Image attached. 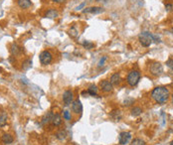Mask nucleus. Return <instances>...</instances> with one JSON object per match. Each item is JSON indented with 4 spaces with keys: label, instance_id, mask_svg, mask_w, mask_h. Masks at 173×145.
<instances>
[{
    "label": "nucleus",
    "instance_id": "f257e3e1",
    "mask_svg": "<svg viewBox=\"0 0 173 145\" xmlns=\"http://www.w3.org/2000/svg\"><path fill=\"white\" fill-rule=\"evenodd\" d=\"M151 96L159 104H164L170 97V92L166 86H157L151 92Z\"/></svg>",
    "mask_w": 173,
    "mask_h": 145
},
{
    "label": "nucleus",
    "instance_id": "f03ea898",
    "mask_svg": "<svg viewBox=\"0 0 173 145\" xmlns=\"http://www.w3.org/2000/svg\"><path fill=\"white\" fill-rule=\"evenodd\" d=\"M138 41L143 47H149L152 44V34L147 31L141 32L138 36Z\"/></svg>",
    "mask_w": 173,
    "mask_h": 145
},
{
    "label": "nucleus",
    "instance_id": "7ed1b4c3",
    "mask_svg": "<svg viewBox=\"0 0 173 145\" xmlns=\"http://www.w3.org/2000/svg\"><path fill=\"white\" fill-rule=\"evenodd\" d=\"M139 80H140V72L138 71H135V70H132L128 72V78H126V80H128V84H130V86H135L137 84H138Z\"/></svg>",
    "mask_w": 173,
    "mask_h": 145
},
{
    "label": "nucleus",
    "instance_id": "20e7f679",
    "mask_svg": "<svg viewBox=\"0 0 173 145\" xmlns=\"http://www.w3.org/2000/svg\"><path fill=\"white\" fill-rule=\"evenodd\" d=\"M39 59H40V62L43 66H47L51 64L52 61H53V55L50 51L45 50V51L41 52V54L39 55Z\"/></svg>",
    "mask_w": 173,
    "mask_h": 145
},
{
    "label": "nucleus",
    "instance_id": "39448f33",
    "mask_svg": "<svg viewBox=\"0 0 173 145\" xmlns=\"http://www.w3.org/2000/svg\"><path fill=\"white\" fill-rule=\"evenodd\" d=\"M149 71H150V74H153L155 76H158L163 72V66L161 65L158 62H155V63L151 64L150 68H149Z\"/></svg>",
    "mask_w": 173,
    "mask_h": 145
},
{
    "label": "nucleus",
    "instance_id": "423d86ee",
    "mask_svg": "<svg viewBox=\"0 0 173 145\" xmlns=\"http://www.w3.org/2000/svg\"><path fill=\"white\" fill-rule=\"evenodd\" d=\"M131 139V133L128 131H124L118 136V142L120 145H126Z\"/></svg>",
    "mask_w": 173,
    "mask_h": 145
},
{
    "label": "nucleus",
    "instance_id": "0eeeda50",
    "mask_svg": "<svg viewBox=\"0 0 173 145\" xmlns=\"http://www.w3.org/2000/svg\"><path fill=\"white\" fill-rule=\"evenodd\" d=\"M63 101L65 103V105L69 106V105L72 104V102L74 101V94H73L72 90H66L63 94Z\"/></svg>",
    "mask_w": 173,
    "mask_h": 145
},
{
    "label": "nucleus",
    "instance_id": "6e6552de",
    "mask_svg": "<svg viewBox=\"0 0 173 145\" xmlns=\"http://www.w3.org/2000/svg\"><path fill=\"white\" fill-rule=\"evenodd\" d=\"M71 105H72L73 112H75L76 114H80V113H82L83 105H82V102H81L80 99H75Z\"/></svg>",
    "mask_w": 173,
    "mask_h": 145
},
{
    "label": "nucleus",
    "instance_id": "1a4fd4ad",
    "mask_svg": "<svg viewBox=\"0 0 173 145\" xmlns=\"http://www.w3.org/2000/svg\"><path fill=\"white\" fill-rule=\"evenodd\" d=\"M100 86H101V90L105 92H112V90H114V86H112V84L110 82V80H107L101 82Z\"/></svg>",
    "mask_w": 173,
    "mask_h": 145
},
{
    "label": "nucleus",
    "instance_id": "9d476101",
    "mask_svg": "<svg viewBox=\"0 0 173 145\" xmlns=\"http://www.w3.org/2000/svg\"><path fill=\"white\" fill-rule=\"evenodd\" d=\"M104 12L103 7H99V6H95V7H89L85 8L83 10V13H91V14H101Z\"/></svg>",
    "mask_w": 173,
    "mask_h": 145
},
{
    "label": "nucleus",
    "instance_id": "9b49d317",
    "mask_svg": "<svg viewBox=\"0 0 173 145\" xmlns=\"http://www.w3.org/2000/svg\"><path fill=\"white\" fill-rule=\"evenodd\" d=\"M17 4L22 9H28L32 6L31 0H17Z\"/></svg>",
    "mask_w": 173,
    "mask_h": 145
},
{
    "label": "nucleus",
    "instance_id": "f8f14e48",
    "mask_svg": "<svg viewBox=\"0 0 173 145\" xmlns=\"http://www.w3.org/2000/svg\"><path fill=\"white\" fill-rule=\"evenodd\" d=\"M10 51H11V54L13 56H18L20 55V54L22 53L23 49L21 47H19L17 44H15V43H13V44L11 45V48H10Z\"/></svg>",
    "mask_w": 173,
    "mask_h": 145
},
{
    "label": "nucleus",
    "instance_id": "ddd939ff",
    "mask_svg": "<svg viewBox=\"0 0 173 145\" xmlns=\"http://www.w3.org/2000/svg\"><path fill=\"white\" fill-rule=\"evenodd\" d=\"M59 16V13L56 9H49L45 14V17L48 19H55Z\"/></svg>",
    "mask_w": 173,
    "mask_h": 145
},
{
    "label": "nucleus",
    "instance_id": "4468645a",
    "mask_svg": "<svg viewBox=\"0 0 173 145\" xmlns=\"http://www.w3.org/2000/svg\"><path fill=\"white\" fill-rule=\"evenodd\" d=\"M52 118H53V113H52V112H47L42 117V120H41V122H42L43 125H48V124L52 122Z\"/></svg>",
    "mask_w": 173,
    "mask_h": 145
},
{
    "label": "nucleus",
    "instance_id": "2eb2a0df",
    "mask_svg": "<svg viewBox=\"0 0 173 145\" xmlns=\"http://www.w3.org/2000/svg\"><path fill=\"white\" fill-rule=\"evenodd\" d=\"M120 80H122V78H120V76L118 72H114V74L110 76V82L112 84V86H118V84H120Z\"/></svg>",
    "mask_w": 173,
    "mask_h": 145
},
{
    "label": "nucleus",
    "instance_id": "dca6fc26",
    "mask_svg": "<svg viewBox=\"0 0 173 145\" xmlns=\"http://www.w3.org/2000/svg\"><path fill=\"white\" fill-rule=\"evenodd\" d=\"M52 124L54 126H60L62 124V117L60 114L56 113V114H53V118H52Z\"/></svg>",
    "mask_w": 173,
    "mask_h": 145
},
{
    "label": "nucleus",
    "instance_id": "f3484780",
    "mask_svg": "<svg viewBox=\"0 0 173 145\" xmlns=\"http://www.w3.org/2000/svg\"><path fill=\"white\" fill-rule=\"evenodd\" d=\"M1 140L4 144H11L14 141L13 137H12L10 134H3L1 137Z\"/></svg>",
    "mask_w": 173,
    "mask_h": 145
},
{
    "label": "nucleus",
    "instance_id": "a211bd4d",
    "mask_svg": "<svg viewBox=\"0 0 173 145\" xmlns=\"http://www.w3.org/2000/svg\"><path fill=\"white\" fill-rule=\"evenodd\" d=\"M88 94H91V96H95L98 94V88L96 84H91V86H89V88H88Z\"/></svg>",
    "mask_w": 173,
    "mask_h": 145
},
{
    "label": "nucleus",
    "instance_id": "6ab92c4d",
    "mask_svg": "<svg viewBox=\"0 0 173 145\" xmlns=\"http://www.w3.org/2000/svg\"><path fill=\"white\" fill-rule=\"evenodd\" d=\"M56 137H57L59 140H61V141L65 140L66 137H67V132H66V130H64V129L59 130V131H58L57 133H56Z\"/></svg>",
    "mask_w": 173,
    "mask_h": 145
},
{
    "label": "nucleus",
    "instance_id": "aec40b11",
    "mask_svg": "<svg viewBox=\"0 0 173 145\" xmlns=\"http://www.w3.org/2000/svg\"><path fill=\"white\" fill-rule=\"evenodd\" d=\"M7 114L6 113H1L0 114V127H4L7 124Z\"/></svg>",
    "mask_w": 173,
    "mask_h": 145
},
{
    "label": "nucleus",
    "instance_id": "412c9836",
    "mask_svg": "<svg viewBox=\"0 0 173 145\" xmlns=\"http://www.w3.org/2000/svg\"><path fill=\"white\" fill-rule=\"evenodd\" d=\"M69 35H70L72 38H77L79 36V31L78 29L76 28L75 26L71 27V29L69 30Z\"/></svg>",
    "mask_w": 173,
    "mask_h": 145
},
{
    "label": "nucleus",
    "instance_id": "4be33fe9",
    "mask_svg": "<svg viewBox=\"0 0 173 145\" xmlns=\"http://www.w3.org/2000/svg\"><path fill=\"white\" fill-rule=\"evenodd\" d=\"M141 113H142V109H141L140 107L135 106L131 109V115H132V116H138V115H140Z\"/></svg>",
    "mask_w": 173,
    "mask_h": 145
},
{
    "label": "nucleus",
    "instance_id": "5701e85b",
    "mask_svg": "<svg viewBox=\"0 0 173 145\" xmlns=\"http://www.w3.org/2000/svg\"><path fill=\"white\" fill-rule=\"evenodd\" d=\"M130 145H147L145 143L144 141H143L142 139H139V138H135V139H133L132 141H131V143Z\"/></svg>",
    "mask_w": 173,
    "mask_h": 145
},
{
    "label": "nucleus",
    "instance_id": "b1692460",
    "mask_svg": "<svg viewBox=\"0 0 173 145\" xmlns=\"http://www.w3.org/2000/svg\"><path fill=\"white\" fill-rule=\"evenodd\" d=\"M31 67H32V61H31V60H26L22 65L23 70H28L30 69Z\"/></svg>",
    "mask_w": 173,
    "mask_h": 145
},
{
    "label": "nucleus",
    "instance_id": "393cba45",
    "mask_svg": "<svg viewBox=\"0 0 173 145\" xmlns=\"http://www.w3.org/2000/svg\"><path fill=\"white\" fill-rule=\"evenodd\" d=\"M83 46H84V48H86L88 50H91L93 49L94 47H95V44L92 42H90V41H84V43H83Z\"/></svg>",
    "mask_w": 173,
    "mask_h": 145
},
{
    "label": "nucleus",
    "instance_id": "a878e982",
    "mask_svg": "<svg viewBox=\"0 0 173 145\" xmlns=\"http://www.w3.org/2000/svg\"><path fill=\"white\" fill-rule=\"evenodd\" d=\"M112 116L114 117L116 120H118V119H120V117H122V113H120V110H114L112 112Z\"/></svg>",
    "mask_w": 173,
    "mask_h": 145
},
{
    "label": "nucleus",
    "instance_id": "bb28decb",
    "mask_svg": "<svg viewBox=\"0 0 173 145\" xmlns=\"http://www.w3.org/2000/svg\"><path fill=\"white\" fill-rule=\"evenodd\" d=\"M63 117L66 119V120H70L71 117H72V116H71V112H70V111H68V110L63 111Z\"/></svg>",
    "mask_w": 173,
    "mask_h": 145
},
{
    "label": "nucleus",
    "instance_id": "cd10ccee",
    "mask_svg": "<svg viewBox=\"0 0 173 145\" xmlns=\"http://www.w3.org/2000/svg\"><path fill=\"white\" fill-rule=\"evenodd\" d=\"M166 66L173 71V58H170V59H168L167 61H166Z\"/></svg>",
    "mask_w": 173,
    "mask_h": 145
},
{
    "label": "nucleus",
    "instance_id": "c85d7f7f",
    "mask_svg": "<svg viewBox=\"0 0 173 145\" xmlns=\"http://www.w3.org/2000/svg\"><path fill=\"white\" fill-rule=\"evenodd\" d=\"M107 59H108V57H106V56H105V57H103V58H102V59L100 60L99 64H98V67H99V68L103 67V66H104V64H105V62L107 61Z\"/></svg>",
    "mask_w": 173,
    "mask_h": 145
},
{
    "label": "nucleus",
    "instance_id": "c756f323",
    "mask_svg": "<svg viewBox=\"0 0 173 145\" xmlns=\"http://www.w3.org/2000/svg\"><path fill=\"white\" fill-rule=\"evenodd\" d=\"M152 41L155 43H160L161 42V40H160V38L157 36V35H153L152 34Z\"/></svg>",
    "mask_w": 173,
    "mask_h": 145
},
{
    "label": "nucleus",
    "instance_id": "7c9ffc66",
    "mask_svg": "<svg viewBox=\"0 0 173 145\" xmlns=\"http://www.w3.org/2000/svg\"><path fill=\"white\" fill-rule=\"evenodd\" d=\"M165 9H166V11H171V10L173 9V4H166L165 5Z\"/></svg>",
    "mask_w": 173,
    "mask_h": 145
},
{
    "label": "nucleus",
    "instance_id": "2f4dec72",
    "mask_svg": "<svg viewBox=\"0 0 173 145\" xmlns=\"http://www.w3.org/2000/svg\"><path fill=\"white\" fill-rule=\"evenodd\" d=\"M132 102H134V99H133V98H128V101H126V100L124 101V105H128H128H130Z\"/></svg>",
    "mask_w": 173,
    "mask_h": 145
},
{
    "label": "nucleus",
    "instance_id": "473e14b6",
    "mask_svg": "<svg viewBox=\"0 0 173 145\" xmlns=\"http://www.w3.org/2000/svg\"><path fill=\"white\" fill-rule=\"evenodd\" d=\"M85 5H86V2H84V3H82V4H81V5H79L78 7L76 8V10H81L83 7H85Z\"/></svg>",
    "mask_w": 173,
    "mask_h": 145
},
{
    "label": "nucleus",
    "instance_id": "72a5a7b5",
    "mask_svg": "<svg viewBox=\"0 0 173 145\" xmlns=\"http://www.w3.org/2000/svg\"><path fill=\"white\" fill-rule=\"evenodd\" d=\"M53 2H55V3H64V2H66L67 0H52Z\"/></svg>",
    "mask_w": 173,
    "mask_h": 145
},
{
    "label": "nucleus",
    "instance_id": "f704fd0d",
    "mask_svg": "<svg viewBox=\"0 0 173 145\" xmlns=\"http://www.w3.org/2000/svg\"><path fill=\"white\" fill-rule=\"evenodd\" d=\"M171 101H172V104H173V94L171 96Z\"/></svg>",
    "mask_w": 173,
    "mask_h": 145
},
{
    "label": "nucleus",
    "instance_id": "c9c22d12",
    "mask_svg": "<svg viewBox=\"0 0 173 145\" xmlns=\"http://www.w3.org/2000/svg\"><path fill=\"white\" fill-rule=\"evenodd\" d=\"M97 2H103V0H96Z\"/></svg>",
    "mask_w": 173,
    "mask_h": 145
},
{
    "label": "nucleus",
    "instance_id": "e433bc0d",
    "mask_svg": "<svg viewBox=\"0 0 173 145\" xmlns=\"http://www.w3.org/2000/svg\"><path fill=\"white\" fill-rule=\"evenodd\" d=\"M170 145H173V140H172L171 142H170Z\"/></svg>",
    "mask_w": 173,
    "mask_h": 145
},
{
    "label": "nucleus",
    "instance_id": "4c0bfd02",
    "mask_svg": "<svg viewBox=\"0 0 173 145\" xmlns=\"http://www.w3.org/2000/svg\"><path fill=\"white\" fill-rule=\"evenodd\" d=\"M171 32L173 33V27H172V28H171Z\"/></svg>",
    "mask_w": 173,
    "mask_h": 145
},
{
    "label": "nucleus",
    "instance_id": "58836bf2",
    "mask_svg": "<svg viewBox=\"0 0 173 145\" xmlns=\"http://www.w3.org/2000/svg\"><path fill=\"white\" fill-rule=\"evenodd\" d=\"M103 1H104V2H107V1H108V0H103Z\"/></svg>",
    "mask_w": 173,
    "mask_h": 145
}]
</instances>
